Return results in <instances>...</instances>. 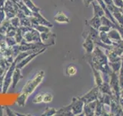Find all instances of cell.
<instances>
[{
    "label": "cell",
    "mask_w": 123,
    "mask_h": 116,
    "mask_svg": "<svg viewBox=\"0 0 123 116\" xmlns=\"http://www.w3.org/2000/svg\"><path fill=\"white\" fill-rule=\"evenodd\" d=\"M44 76L45 72L43 71H39L32 79H30L25 84V85L23 87L22 91L20 92V94H19L16 99L18 105L21 107L25 106L26 100L28 99L29 95L32 94L35 91V90L37 88L38 85L42 83V80L44 79Z\"/></svg>",
    "instance_id": "cell-1"
},
{
    "label": "cell",
    "mask_w": 123,
    "mask_h": 116,
    "mask_svg": "<svg viewBox=\"0 0 123 116\" xmlns=\"http://www.w3.org/2000/svg\"><path fill=\"white\" fill-rule=\"evenodd\" d=\"M19 28L22 30L24 41L28 43H42L39 32L34 29L33 27L20 26Z\"/></svg>",
    "instance_id": "cell-2"
},
{
    "label": "cell",
    "mask_w": 123,
    "mask_h": 116,
    "mask_svg": "<svg viewBox=\"0 0 123 116\" xmlns=\"http://www.w3.org/2000/svg\"><path fill=\"white\" fill-rule=\"evenodd\" d=\"M15 67H16V64L13 61L9 66V69L7 70L5 75H4V80H3L2 91V94H6L8 91V90H9V87L12 85V73Z\"/></svg>",
    "instance_id": "cell-3"
},
{
    "label": "cell",
    "mask_w": 123,
    "mask_h": 116,
    "mask_svg": "<svg viewBox=\"0 0 123 116\" xmlns=\"http://www.w3.org/2000/svg\"><path fill=\"white\" fill-rule=\"evenodd\" d=\"M3 9L6 13L7 19H10L17 15L19 8L16 2H13L12 1H9V0H6Z\"/></svg>",
    "instance_id": "cell-4"
},
{
    "label": "cell",
    "mask_w": 123,
    "mask_h": 116,
    "mask_svg": "<svg viewBox=\"0 0 123 116\" xmlns=\"http://www.w3.org/2000/svg\"><path fill=\"white\" fill-rule=\"evenodd\" d=\"M45 49H46L45 47L42 48V49H40L39 50H38V51H37L36 53L29 54V56H27L25 58H24V59H23L22 60H21L20 62H19V63L16 64V67H18L19 69H22V67H24L25 66L28 64L31 60H32L35 57H36L38 55H39V54H41L42 53H43L45 50Z\"/></svg>",
    "instance_id": "cell-5"
},
{
    "label": "cell",
    "mask_w": 123,
    "mask_h": 116,
    "mask_svg": "<svg viewBox=\"0 0 123 116\" xmlns=\"http://www.w3.org/2000/svg\"><path fill=\"white\" fill-rule=\"evenodd\" d=\"M22 75L21 73V69L15 67L13 73H12V89L15 87V86L18 83V81L22 78Z\"/></svg>",
    "instance_id": "cell-6"
},
{
    "label": "cell",
    "mask_w": 123,
    "mask_h": 116,
    "mask_svg": "<svg viewBox=\"0 0 123 116\" xmlns=\"http://www.w3.org/2000/svg\"><path fill=\"white\" fill-rule=\"evenodd\" d=\"M22 1L31 11L32 12V13H38V12L41 11L40 8L37 7L36 5H35V4L32 2V0H22Z\"/></svg>",
    "instance_id": "cell-7"
},
{
    "label": "cell",
    "mask_w": 123,
    "mask_h": 116,
    "mask_svg": "<svg viewBox=\"0 0 123 116\" xmlns=\"http://www.w3.org/2000/svg\"><path fill=\"white\" fill-rule=\"evenodd\" d=\"M31 27H33L34 29H36L40 33H47V32H49V27L46 26H44V25H41V24L32 25V26H31Z\"/></svg>",
    "instance_id": "cell-8"
},
{
    "label": "cell",
    "mask_w": 123,
    "mask_h": 116,
    "mask_svg": "<svg viewBox=\"0 0 123 116\" xmlns=\"http://www.w3.org/2000/svg\"><path fill=\"white\" fill-rule=\"evenodd\" d=\"M19 19H20V26H32V22L30 21L29 16L25 15V16L20 18Z\"/></svg>",
    "instance_id": "cell-9"
},
{
    "label": "cell",
    "mask_w": 123,
    "mask_h": 116,
    "mask_svg": "<svg viewBox=\"0 0 123 116\" xmlns=\"http://www.w3.org/2000/svg\"><path fill=\"white\" fill-rule=\"evenodd\" d=\"M55 20H56L59 22H68V19L65 16L64 13H58V14L55 16Z\"/></svg>",
    "instance_id": "cell-10"
},
{
    "label": "cell",
    "mask_w": 123,
    "mask_h": 116,
    "mask_svg": "<svg viewBox=\"0 0 123 116\" xmlns=\"http://www.w3.org/2000/svg\"><path fill=\"white\" fill-rule=\"evenodd\" d=\"M18 28H15L13 26L10 25L9 27H8L7 31H6V36H12V37H14L15 36V33H16V31H17Z\"/></svg>",
    "instance_id": "cell-11"
},
{
    "label": "cell",
    "mask_w": 123,
    "mask_h": 116,
    "mask_svg": "<svg viewBox=\"0 0 123 116\" xmlns=\"http://www.w3.org/2000/svg\"><path fill=\"white\" fill-rule=\"evenodd\" d=\"M6 45L9 47H12L13 46L17 44V42L15 40V37H12V36H6Z\"/></svg>",
    "instance_id": "cell-12"
},
{
    "label": "cell",
    "mask_w": 123,
    "mask_h": 116,
    "mask_svg": "<svg viewBox=\"0 0 123 116\" xmlns=\"http://www.w3.org/2000/svg\"><path fill=\"white\" fill-rule=\"evenodd\" d=\"M9 21H10L11 25L13 26L14 27H15V28H18V27H20V19H19V18L17 16V15H15V16L10 19Z\"/></svg>",
    "instance_id": "cell-13"
},
{
    "label": "cell",
    "mask_w": 123,
    "mask_h": 116,
    "mask_svg": "<svg viewBox=\"0 0 123 116\" xmlns=\"http://www.w3.org/2000/svg\"><path fill=\"white\" fill-rule=\"evenodd\" d=\"M15 39V40H16L17 42V44H21V42L23 40V36H22V30L21 29L18 28L17 29V31H16V33H15V36H14Z\"/></svg>",
    "instance_id": "cell-14"
},
{
    "label": "cell",
    "mask_w": 123,
    "mask_h": 116,
    "mask_svg": "<svg viewBox=\"0 0 123 116\" xmlns=\"http://www.w3.org/2000/svg\"><path fill=\"white\" fill-rule=\"evenodd\" d=\"M4 109L6 110V115L9 116H24V115H25L18 114L17 112L13 111L12 110H11V108H9V107H8V106H4Z\"/></svg>",
    "instance_id": "cell-15"
},
{
    "label": "cell",
    "mask_w": 123,
    "mask_h": 116,
    "mask_svg": "<svg viewBox=\"0 0 123 116\" xmlns=\"http://www.w3.org/2000/svg\"><path fill=\"white\" fill-rule=\"evenodd\" d=\"M43 97H44V93H40L38 94L34 97V98L32 100V102L34 104H39L43 102Z\"/></svg>",
    "instance_id": "cell-16"
},
{
    "label": "cell",
    "mask_w": 123,
    "mask_h": 116,
    "mask_svg": "<svg viewBox=\"0 0 123 116\" xmlns=\"http://www.w3.org/2000/svg\"><path fill=\"white\" fill-rule=\"evenodd\" d=\"M53 99V96L52 94L50 93H45L44 94V97H43V102L45 103H49V102H51Z\"/></svg>",
    "instance_id": "cell-17"
},
{
    "label": "cell",
    "mask_w": 123,
    "mask_h": 116,
    "mask_svg": "<svg viewBox=\"0 0 123 116\" xmlns=\"http://www.w3.org/2000/svg\"><path fill=\"white\" fill-rule=\"evenodd\" d=\"M56 113L55 110L54 108H46V109L45 110L44 113L42 114V115H53Z\"/></svg>",
    "instance_id": "cell-18"
},
{
    "label": "cell",
    "mask_w": 123,
    "mask_h": 116,
    "mask_svg": "<svg viewBox=\"0 0 123 116\" xmlns=\"http://www.w3.org/2000/svg\"><path fill=\"white\" fill-rule=\"evenodd\" d=\"M76 72H77L76 68L74 67V66H69V67L67 68V74H68L69 76L75 75Z\"/></svg>",
    "instance_id": "cell-19"
},
{
    "label": "cell",
    "mask_w": 123,
    "mask_h": 116,
    "mask_svg": "<svg viewBox=\"0 0 123 116\" xmlns=\"http://www.w3.org/2000/svg\"><path fill=\"white\" fill-rule=\"evenodd\" d=\"M6 13L4 11L3 8H0V23H2L4 20L6 19Z\"/></svg>",
    "instance_id": "cell-20"
},
{
    "label": "cell",
    "mask_w": 123,
    "mask_h": 116,
    "mask_svg": "<svg viewBox=\"0 0 123 116\" xmlns=\"http://www.w3.org/2000/svg\"><path fill=\"white\" fill-rule=\"evenodd\" d=\"M6 0H0V8H3L5 6Z\"/></svg>",
    "instance_id": "cell-21"
},
{
    "label": "cell",
    "mask_w": 123,
    "mask_h": 116,
    "mask_svg": "<svg viewBox=\"0 0 123 116\" xmlns=\"http://www.w3.org/2000/svg\"><path fill=\"white\" fill-rule=\"evenodd\" d=\"M4 113V107L0 105V116H2Z\"/></svg>",
    "instance_id": "cell-22"
},
{
    "label": "cell",
    "mask_w": 123,
    "mask_h": 116,
    "mask_svg": "<svg viewBox=\"0 0 123 116\" xmlns=\"http://www.w3.org/2000/svg\"><path fill=\"white\" fill-rule=\"evenodd\" d=\"M15 2H21L22 0H15Z\"/></svg>",
    "instance_id": "cell-23"
}]
</instances>
